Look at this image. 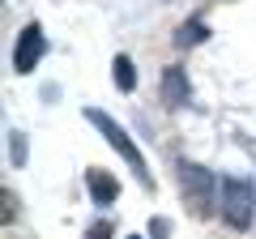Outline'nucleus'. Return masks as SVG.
I'll return each instance as SVG.
<instances>
[{
    "instance_id": "20e7f679",
    "label": "nucleus",
    "mask_w": 256,
    "mask_h": 239,
    "mask_svg": "<svg viewBox=\"0 0 256 239\" xmlns=\"http://www.w3.org/2000/svg\"><path fill=\"white\" fill-rule=\"evenodd\" d=\"M43 52H47V38H43V30H38V22H30V26L18 34V47H13V68H18V73H34V64L43 60Z\"/></svg>"
},
{
    "instance_id": "0eeeda50",
    "label": "nucleus",
    "mask_w": 256,
    "mask_h": 239,
    "mask_svg": "<svg viewBox=\"0 0 256 239\" xmlns=\"http://www.w3.org/2000/svg\"><path fill=\"white\" fill-rule=\"evenodd\" d=\"M111 77H116V86H120V90H132V86H137L132 60H128V56H116V64H111Z\"/></svg>"
},
{
    "instance_id": "6e6552de",
    "label": "nucleus",
    "mask_w": 256,
    "mask_h": 239,
    "mask_svg": "<svg viewBox=\"0 0 256 239\" xmlns=\"http://www.w3.org/2000/svg\"><path fill=\"white\" fill-rule=\"evenodd\" d=\"M205 34H210V30H205V22H196V18H192V22H184V26H180L175 43H180V47H192V43H201Z\"/></svg>"
},
{
    "instance_id": "f03ea898",
    "label": "nucleus",
    "mask_w": 256,
    "mask_h": 239,
    "mask_svg": "<svg viewBox=\"0 0 256 239\" xmlns=\"http://www.w3.org/2000/svg\"><path fill=\"white\" fill-rule=\"evenodd\" d=\"M86 120H90L94 128H98L102 137H107V146L116 150V154L124 158V162L132 166V171H137V180H141V184L150 188V166H146V158H141V150L132 146V137H128V132L120 128V124H116V120H111V116H102L98 107H90V111H86Z\"/></svg>"
},
{
    "instance_id": "1a4fd4ad",
    "label": "nucleus",
    "mask_w": 256,
    "mask_h": 239,
    "mask_svg": "<svg viewBox=\"0 0 256 239\" xmlns=\"http://www.w3.org/2000/svg\"><path fill=\"white\" fill-rule=\"evenodd\" d=\"M9 154H13V162H26V141H22V132H9Z\"/></svg>"
},
{
    "instance_id": "9d476101",
    "label": "nucleus",
    "mask_w": 256,
    "mask_h": 239,
    "mask_svg": "<svg viewBox=\"0 0 256 239\" xmlns=\"http://www.w3.org/2000/svg\"><path fill=\"white\" fill-rule=\"evenodd\" d=\"M150 235H154V239H166V235H171V222H166V218H150Z\"/></svg>"
},
{
    "instance_id": "ddd939ff",
    "label": "nucleus",
    "mask_w": 256,
    "mask_h": 239,
    "mask_svg": "<svg viewBox=\"0 0 256 239\" xmlns=\"http://www.w3.org/2000/svg\"><path fill=\"white\" fill-rule=\"evenodd\" d=\"M128 239H137V235H128Z\"/></svg>"
},
{
    "instance_id": "9b49d317",
    "label": "nucleus",
    "mask_w": 256,
    "mask_h": 239,
    "mask_svg": "<svg viewBox=\"0 0 256 239\" xmlns=\"http://www.w3.org/2000/svg\"><path fill=\"white\" fill-rule=\"evenodd\" d=\"M86 239H111V222H94V226L86 230Z\"/></svg>"
},
{
    "instance_id": "39448f33",
    "label": "nucleus",
    "mask_w": 256,
    "mask_h": 239,
    "mask_svg": "<svg viewBox=\"0 0 256 239\" xmlns=\"http://www.w3.org/2000/svg\"><path fill=\"white\" fill-rule=\"evenodd\" d=\"M192 98V86H188V73H184V68H166L162 73V102L166 107H184V102Z\"/></svg>"
},
{
    "instance_id": "f8f14e48",
    "label": "nucleus",
    "mask_w": 256,
    "mask_h": 239,
    "mask_svg": "<svg viewBox=\"0 0 256 239\" xmlns=\"http://www.w3.org/2000/svg\"><path fill=\"white\" fill-rule=\"evenodd\" d=\"M4 222H13V192L4 188Z\"/></svg>"
},
{
    "instance_id": "f257e3e1",
    "label": "nucleus",
    "mask_w": 256,
    "mask_h": 239,
    "mask_svg": "<svg viewBox=\"0 0 256 239\" xmlns=\"http://www.w3.org/2000/svg\"><path fill=\"white\" fill-rule=\"evenodd\" d=\"M218 210H222V218L230 222L235 230H248L252 226V214H256V188L248 184L244 175H226L218 184Z\"/></svg>"
},
{
    "instance_id": "423d86ee",
    "label": "nucleus",
    "mask_w": 256,
    "mask_h": 239,
    "mask_svg": "<svg viewBox=\"0 0 256 239\" xmlns=\"http://www.w3.org/2000/svg\"><path fill=\"white\" fill-rule=\"evenodd\" d=\"M86 188H90V196H94V205H111L116 201V180H111L107 171H98V166H94V171H86Z\"/></svg>"
},
{
    "instance_id": "7ed1b4c3",
    "label": "nucleus",
    "mask_w": 256,
    "mask_h": 239,
    "mask_svg": "<svg viewBox=\"0 0 256 239\" xmlns=\"http://www.w3.org/2000/svg\"><path fill=\"white\" fill-rule=\"evenodd\" d=\"M180 192L196 214H210L214 210V192H218V180H214L205 166H196V162H180Z\"/></svg>"
}]
</instances>
